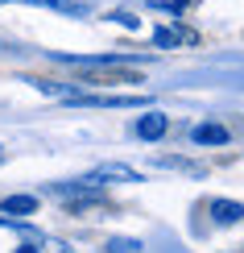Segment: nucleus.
<instances>
[{"instance_id":"obj_8","label":"nucleus","mask_w":244,"mask_h":253,"mask_svg":"<svg viewBox=\"0 0 244 253\" xmlns=\"http://www.w3.org/2000/svg\"><path fill=\"white\" fill-rule=\"evenodd\" d=\"M37 212V195H8L4 199V216H29Z\"/></svg>"},{"instance_id":"obj_9","label":"nucleus","mask_w":244,"mask_h":253,"mask_svg":"<svg viewBox=\"0 0 244 253\" xmlns=\"http://www.w3.org/2000/svg\"><path fill=\"white\" fill-rule=\"evenodd\" d=\"M104 253H145V245L133 241V237H112L108 245H104Z\"/></svg>"},{"instance_id":"obj_1","label":"nucleus","mask_w":244,"mask_h":253,"mask_svg":"<svg viewBox=\"0 0 244 253\" xmlns=\"http://www.w3.org/2000/svg\"><path fill=\"white\" fill-rule=\"evenodd\" d=\"M67 104H79V108H145V96H79V91H70Z\"/></svg>"},{"instance_id":"obj_13","label":"nucleus","mask_w":244,"mask_h":253,"mask_svg":"<svg viewBox=\"0 0 244 253\" xmlns=\"http://www.w3.org/2000/svg\"><path fill=\"white\" fill-rule=\"evenodd\" d=\"M0 4H8V0H0Z\"/></svg>"},{"instance_id":"obj_14","label":"nucleus","mask_w":244,"mask_h":253,"mask_svg":"<svg viewBox=\"0 0 244 253\" xmlns=\"http://www.w3.org/2000/svg\"><path fill=\"white\" fill-rule=\"evenodd\" d=\"M0 150H4V145H0Z\"/></svg>"},{"instance_id":"obj_11","label":"nucleus","mask_w":244,"mask_h":253,"mask_svg":"<svg viewBox=\"0 0 244 253\" xmlns=\"http://www.w3.org/2000/svg\"><path fill=\"white\" fill-rule=\"evenodd\" d=\"M46 253H70L67 245H58V241H46Z\"/></svg>"},{"instance_id":"obj_2","label":"nucleus","mask_w":244,"mask_h":253,"mask_svg":"<svg viewBox=\"0 0 244 253\" xmlns=\"http://www.w3.org/2000/svg\"><path fill=\"white\" fill-rule=\"evenodd\" d=\"M166 129H170V117H166V112H153V108L145 112V117L133 121V137H137V141H162Z\"/></svg>"},{"instance_id":"obj_6","label":"nucleus","mask_w":244,"mask_h":253,"mask_svg":"<svg viewBox=\"0 0 244 253\" xmlns=\"http://www.w3.org/2000/svg\"><path fill=\"white\" fill-rule=\"evenodd\" d=\"M29 4H37V8H54V13H67V17H87V13H91L87 0H29Z\"/></svg>"},{"instance_id":"obj_10","label":"nucleus","mask_w":244,"mask_h":253,"mask_svg":"<svg viewBox=\"0 0 244 253\" xmlns=\"http://www.w3.org/2000/svg\"><path fill=\"white\" fill-rule=\"evenodd\" d=\"M116 25H124V29H133V34H141V17H133V13H112Z\"/></svg>"},{"instance_id":"obj_3","label":"nucleus","mask_w":244,"mask_h":253,"mask_svg":"<svg viewBox=\"0 0 244 253\" xmlns=\"http://www.w3.org/2000/svg\"><path fill=\"white\" fill-rule=\"evenodd\" d=\"M87 183H141V174L133 170V166H124V162H104L100 170H91L87 174Z\"/></svg>"},{"instance_id":"obj_7","label":"nucleus","mask_w":244,"mask_h":253,"mask_svg":"<svg viewBox=\"0 0 244 253\" xmlns=\"http://www.w3.org/2000/svg\"><path fill=\"white\" fill-rule=\"evenodd\" d=\"M240 216H244L240 204H232V199H211V220H215V224H236Z\"/></svg>"},{"instance_id":"obj_4","label":"nucleus","mask_w":244,"mask_h":253,"mask_svg":"<svg viewBox=\"0 0 244 253\" xmlns=\"http://www.w3.org/2000/svg\"><path fill=\"white\" fill-rule=\"evenodd\" d=\"M199 34L195 29H174V25H157L153 29V46L157 50H174V46H195Z\"/></svg>"},{"instance_id":"obj_12","label":"nucleus","mask_w":244,"mask_h":253,"mask_svg":"<svg viewBox=\"0 0 244 253\" xmlns=\"http://www.w3.org/2000/svg\"><path fill=\"white\" fill-rule=\"evenodd\" d=\"M17 253H41V249H37V245H21Z\"/></svg>"},{"instance_id":"obj_5","label":"nucleus","mask_w":244,"mask_h":253,"mask_svg":"<svg viewBox=\"0 0 244 253\" xmlns=\"http://www.w3.org/2000/svg\"><path fill=\"white\" fill-rule=\"evenodd\" d=\"M190 141H195V145H228V129L215 125V121H203V125L190 129Z\"/></svg>"}]
</instances>
